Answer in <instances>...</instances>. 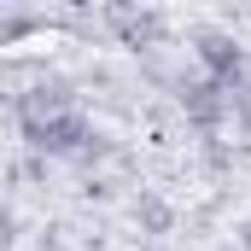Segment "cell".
I'll return each mask as SVG.
<instances>
[{
    "mask_svg": "<svg viewBox=\"0 0 251 251\" xmlns=\"http://www.w3.org/2000/svg\"><path fill=\"white\" fill-rule=\"evenodd\" d=\"M199 64H204L210 82H222V88H234V82L246 76V53H240L228 35H204V41H199Z\"/></svg>",
    "mask_w": 251,
    "mask_h": 251,
    "instance_id": "6da1fadb",
    "label": "cell"
}]
</instances>
